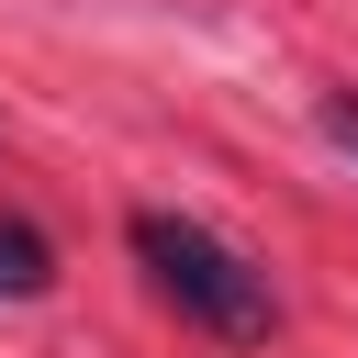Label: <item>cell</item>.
Returning <instances> with one entry per match:
<instances>
[{"instance_id": "6da1fadb", "label": "cell", "mask_w": 358, "mask_h": 358, "mask_svg": "<svg viewBox=\"0 0 358 358\" xmlns=\"http://www.w3.org/2000/svg\"><path fill=\"white\" fill-rule=\"evenodd\" d=\"M134 235V257H145V280L190 313V324H213V336H235V347H257L268 324H280V302H268V268H246L213 224H190V213H134L123 224Z\"/></svg>"}, {"instance_id": "7a4b0ae2", "label": "cell", "mask_w": 358, "mask_h": 358, "mask_svg": "<svg viewBox=\"0 0 358 358\" xmlns=\"http://www.w3.org/2000/svg\"><path fill=\"white\" fill-rule=\"evenodd\" d=\"M34 291H56V246L22 213H0V302H34Z\"/></svg>"}, {"instance_id": "3957f363", "label": "cell", "mask_w": 358, "mask_h": 358, "mask_svg": "<svg viewBox=\"0 0 358 358\" xmlns=\"http://www.w3.org/2000/svg\"><path fill=\"white\" fill-rule=\"evenodd\" d=\"M313 123H324V145H336V157H358V101H347V90H324V112H313Z\"/></svg>"}]
</instances>
